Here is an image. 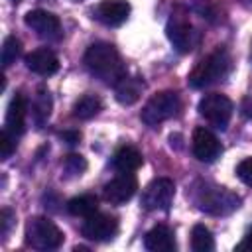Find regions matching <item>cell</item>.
I'll return each mask as SVG.
<instances>
[{
	"label": "cell",
	"mask_w": 252,
	"mask_h": 252,
	"mask_svg": "<svg viewBox=\"0 0 252 252\" xmlns=\"http://www.w3.org/2000/svg\"><path fill=\"white\" fill-rule=\"evenodd\" d=\"M85 65L94 77H98L102 83L112 87L126 75V65L122 63L120 53L116 51L114 45L106 41H96L87 47Z\"/></svg>",
	"instance_id": "obj_1"
},
{
	"label": "cell",
	"mask_w": 252,
	"mask_h": 252,
	"mask_svg": "<svg viewBox=\"0 0 252 252\" xmlns=\"http://www.w3.org/2000/svg\"><path fill=\"white\" fill-rule=\"evenodd\" d=\"M230 67H232L230 53L224 47H217L193 67L187 81L193 89H205V87H211L222 81L230 73Z\"/></svg>",
	"instance_id": "obj_2"
},
{
	"label": "cell",
	"mask_w": 252,
	"mask_h": 252,
	"mask_svg": "<svg viewBox=\"0 0 252 252\" xmlns=\"http://www.w3.org/2000/svg\"><path fill=\"white\" fill-rule=\"evenodd\" d=\"M193 199H195V205L203 213H209L215 217L230 215L232 211L240 207V197L236 193L228 191L226 187H219L211 183H203L201 187H197Z\"/></svg>",
	"instance_id": "obj_3"
},
{
	"label": "cell",
	"mask_w": 252,
	"mask_h": 252,
	"mask_svg": "<svg viewBox=\"0 0 252 252\" xmlns=\"http://www.w3.org/2000/svg\"><path fill=\"white\" fill-rule=\"evenodd\" d=\"M181 108V100H179V94L173 93V91H161V93H156L142 108L140 112V118L146 126H159L161 122L173 118Z\"/></svg>",
	"instance_id": "obj_4"
},
{
	"label": "cell",
	"mask_w": 252,
	"mask_h": 252,
	"mask_svg": "<svg viewBox=\"0 0 252 252\" xmlns=\"http://www.w3.org/2000/svg\"><path fill=\"white\" fill-rule=\"evenodd\" d=\"M26 242L35 250H55L63 244V232L47 217H32L26 224Z\"/></svg>",
	"instance_id": "obj_5"
},
{
	"label": "cell",
	"mask_w": 252,
	"mask_h": 252,
	"mask_svg": "<svg viewBox=\"0 0 252 252\" xmlns=\"http://www.w3.org/2000/svg\"><path fill=\"white\" fill-rule=\"evenodd\" d=\"M167 39L179 53H189L201 43V32L185 18V14H171L167 28H165Z\"/></svg>",
	"instance_id": "obj_6"
},
{
	"label": "cell",
	"mask_w": 252,
	"mask_h": 252,
	"mask_svg": "<svg viewBox=\"0 0 252 252\" xmlns=\"http://www.w3.org/2000/svg\"><path fill=\"white\" fill-rule=\"evenodd\" d=\"M199 114L215 128L224 130L232 116V102L226 94L209 93L199 100Z\"/></svg>",
	"instance_id": "obj_7"
},
{
	"label": "cell",
	"mask_w": 252,
	"mask_h": 252,
	"mask_svg": "<svg viewBox=\"0 0 252 252\" xmlns=\"http://www.w3.org/2000/svg\"><path fill=\"white\" fill-rule=\"evenodd\" d=\"M175 195V183L167 177H158L142 191V207L146 211H167Z\"/></svg>",
	"instance_id": "obj_8"
},
{
	"label": "cell",
	"mask_w": 252,
	"mask_h": 252,
	"mask_svg": "<svg viewBox=\"0 0 252 252\" xmlns=\"http://www.w3.org/2000/svg\"><path fill=\"white\" fill-rule=\"evenodd\" d=\"M81 232L85 238L89 240H94V242H108L116 236L118 232V220L116 217L112 215H106V213H93L91 217L85 219L83 226H81Z\"/></svg>",
	"instance_id": "obj_9"
},
{
	"label": "cell",
	"mask_w": 252,
	"mask_h": 252,
	"mask_svg": "<svg viewBox=\"0 0 252 252\" xmlns=\"http://www.w3.org/2000/svg\"><path fill=\"white\" fill-rule=\"evenodd\" d=\"M191 150H193V156H195L199 161H205V163L215 161V159L222 154V146H220L219 138H217L211 130H207V128H203V126H199V128L193 130Z\"/></svg>",
	"instance_id": "obj_10"
},
{
	"label": "cell",
	"mask_w": 252,
	"mask_h": 252,
	"mask_svg": "<svg viewBox=\"0 0 252 252\" xmlns=\"http://www.w3.org/2000/svg\"><path fill=\"white\" fill-rule=\"evenodd\" d=\"M24 22L28 28H32L43 39H59V35H61L59 18L47 10H32L26 14Z\"/></svg>",
	"instance_id": "obj_11"
},
{
	"label": "cell",
	"mask_w": 252,
	"mask_h": 252,
	"mask_svg": "<svg viewBox=\"0 0 252 252\" xmlns=\"http://www.w3.org/2000/svg\"><path fill=\"white\" fill-rule=\"evenodd\" d=\"M136 189H138L136 177H134L132 173H122V171H120V175H116L114 179H110V181L102 187V195H104V199H106L108 203H112V205H122V203L130 201V199L134 197Z\"/></svg>",
	"instance_id": "obj_12"
},
{
	"label": "cell",
	"mask_w": 252,
	"mask_h": 252,
	"mask_svg": "<svg viewBox=\"0 0 252 252\" xmlns=\"http://www.w3.org/2000/svg\"><path fill=\"white\" fill-rule=\"evenodd\" d=\"M94 20L108 28L122 26L130 16V4L126 0H102L93 10Z\"/></svg>",
	"instance_id": "obj_13"
},
{
	"label": "cell",
	"mask_w": 252,
	"mask_h": 252,
	"mask_svg": "<svg viewBox=\"0 0 252 252\" xmlns=\"http://www.w3.org/2000/svg\"><path fill=\"white\" fill-rule=\"evenodd\" d=\"M26 67L35 73V75H41V77H49V75H55L59 71V59L57 55L47 49V47H39V49H33L32 53L26 55Z\"/></svg>",
	"instance_id": "obj_14"
},
{
	"label": "cell",
	"mask_w": 252,
	"mask_h": 252,
	"mask_svg": "<svg viewBox=\"0 0 252 252\" xmlns=\"http://www.w3.org/2000/svg\"><path fill=\"white\" fill-rule=\"evenodd\" d=\"M26 112H28V102L24 98L22 93H16L12 96V100L8 102V108H6V130L12 134V136H22L24 130H26Z\"/></svg>",
	"instance_id": "obj_15"
},
{
	"label": "cell",
	"mask_w": 252,
	"mask_h": 252,
	"mask_svg": "<svg viewBox=\"0 0 252 252\" xmlns=\"http://www.w3.org/2000/svg\"><path fill=\"white\" fill-rule=\"evenodd\" d=\"M144 246L150 252H173L175 250V234L165 224H156L144 236Z\"/></svg>",
	"instance_id": "obj_16"
},
{
	"label": "cell",
	"mask_w": 252,
	"mask_h": 252,
	"mask_svg": "<svg viewBox=\"0 0 252 252\" xmlns=\"http://www.w3.org/2000/svg\"><path fill=\"white\" fill-rule=\"evenodd\" d=\"M142 89H144V81L140 77H130L128 73L114 85V96L120 104L124 106H130L134 102H138L140 94H142Z\"/></svg>",
	"instance_id": "obj_17"
},
{
	"label": "cell",
	"mask_w": 252,
	"mask_h": 252,
	"mask_svg": "<svg viewBox=\"0 0 252 252\" xmlns=\"http://www.w3.org/2000/svg\"><path fill=\"white\" fill-rule=\"evenodd\" d=\"M144 163V158H142V152L134 146H122L116 150L114 158H112V165L122 171V173H132L136 171L140 165Z\"/></svg>",
	"instance_id": "obj_18"
},
{
	"label": "cell",
	"mask_w": 252,
	"mask_h": 252,
	"mask_svg": "<svg viewBox=\"0 0 252 252\" xmlns=\"http://www.w3.org/2000/svg\"><path fill=\"white\" fill-rule=\"evenodd\" d=\"M51 114V94L47 89H37V94L33 98V104H32V118H33V124L37 128H41L47 118Z\"/></svg>",
	"instance_id": "obj_19"
},
{
	"label": "cell",
	"mask_w": 252,
	"mask_h": 252,
	"mask_svg": "<svg viewBox=\"0 0 252 252\" xmlns=\"http://www.w3.org/2000/svg\"><path fill=\"white\" fill-rule=\"evenodd\" d=\"M102 108V100L96 96V94H83L75 106H73V116L79 118V120H91L94 118Z\"/></svg>",
	"instance_id": "obj_20"
},
{
	"label": "cell",
	"mask_w": 252,
	"mask_h": 252,
	"mask_svg": "<svg viewBox=\"0 0 252 252\" xmlns=\"http://www.w3.org/2000/svg\"><path fill=\"white\" fill-rule=\"evenodd\" d=\"M67 211L73 215V217H91L93 213L98 211V199L91 193H85V195H79V197H73L69 203H67Z\"/></svg>",
	"instance_id": "obj_21"
},
{
	"label": "cell",
	"mask_w": 252,
	"mask_h": 252,
	"mask_svg": "<svg viewBox=\"0 0 252 252\" xmlns=\"http://www.w3.org/2000/svg\"><path fill=\"white\" fill-rule=\"evenodd\" d=\"M191 248L195 252H211L215 250V240L211 230L205 224H195L191 230Z\"/></svg>",
	"instance_id": "obj_22"
},
{
	"label": "cell",
	"mask_w": 252,
	"mask_h": 252,
	"mask_svg": "<svg viewBox=\"0 0 252 252\" xmlns=\"http://www.w3.org/2000/svg\"><path fill=\"white\" fill-rule=\"evenodd\" d=\"M22 55V41L16 35H8L2 43V51H0V61L2 67H10L18 57Z\"/></svg>",
	"instance_id": "obj_23"
},
{
	"label": "cell",
	"mask_w": 252,
	"mask_h": 252,
	"mask_svg": "<svg viewBox=\"0 0 252 252\" xmlns=\"http://www.w3.org/2000/svg\"><path fill=\"white\" fill-rule=\"evenodd\" d=\"M85 169H87V161H85V158L79 156V154H69V156L63 159V171H65L69 177L81 175Z\"/></svg>",
	"instance_id": "obj_24"
},
{
	"label": "cell",
	"mask_w": 252,
	"mask_h": 252,
	"mask_svg": "<svg viewBox=\"0 0 252 252\" xmlns=\"http://www.w3.org/2000/svg\"><path fill=\"white\" fill-rule=\"evenodd\" d=\"M16 150V136H12L6 128L0 134V159H8Z\"/></svg>",
	"instance_id": "obj_25"
},
{
	"label": "cell",
	"mask_w": 252,
	"mask_h": 252,
	"mask_svg": "<svg viewBox=\"0 0 252 252\" xmlns=\"http://www.w3.org/2000/svg\"><path fill=\"white\" fill-rule=\"evenodd\" d=\"M236 175L242 183L252 187V158H246L236 165Z\"/></svg>",
	"instance_id": "obj_26"
},
{
	"label": "cell",
	"mask_w": 252,
	"mask_h": 252,
	"mask_svg": "<svg viewBox=\"0 0 252 252\" xmlns=\"http://www.w3.org/2000/svg\"><path fill=\"white\" fill-rule=\"evenodd\" d=\"M12 222H14V213L10 209H2V213H0V224H2V236L4 238H8L10 228H12Z\"/></svg>",
	"instance_id": "obj_27"
},
{
	"label": "cell",
	"mask_w": 252,
	"mask_h": 252,
	"mask_svg": "<svg viewBox=\"0 0 252 252\" xmlns=\"http://www.w3.org/2000/svg\"><path fill=\"white\" fill-rule=\"evenodd\" d=\"M59 136H61V140H65L69 146H75V144H79V140H81V132H77V130H65V132H61Z\"/></svg>",
	"instance_id": "obj_28"
},
{
	"label": "cell",
	"mask_w": 252,
	"mask_h": 252,
	"mask_svg": "<svg viewBox=\"0 0 252 252\" xmlns=\"http://www.w3.org/2000/svg\"><path fill=\"white\" fill-rule=\"evenodd\" d=\"M236 250H252V228L248 230V234L244 236V240L236 246Z\"/></svg>",
	"instance_id": "obj_29"
},
{
	"label": "cell",
	"mask_w": 252,
	"mask_h": 252,
	"mask_svg": "<svg viewBox=\"0 0 252 252\" xmlns=\"http://www.w3.org/2000/svg\"><path fill=\"white\" fill-rule=\"evenodd\" d=\"M240 4H244V6H252V0H238Z\"/></svg>",
	"instance_id": "obj_30"
},
{
	"label": "cell",
	"mask_w": 252,
	"mask_h": 252,
	"mask_svg": "<svg viewBox=\"0 0 252 252\" xmlns=\"http://www.w3.org/2000/svg\"><path fill=\"white\" fill-rule=\"evenodd\" d=\"M12 2H20V0H12Z\"/></svg>",
	"instance_id": "obj_31"
},
{
	"label": "cell",
	"mask_w": 252,
	"mask_h": 252,
	"mask_svg": "<svg viewBox=\"0 0 252 252\" xmlns=\"http://www.w3.org/2000/svg\"><path fill=\"white\" fill-rule=\"evenodd\" d=\"M250 59H252V51H250Z\"/></svg>",
	"instance_id": "obj_32"
}]
</instances>
